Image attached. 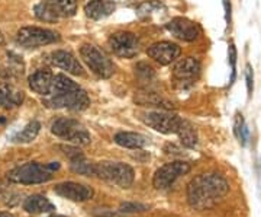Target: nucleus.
I'll return each mask as SVG.
<instances>
[{"label": "nucleus", "instance_id": "nucleus-1", "mask_svg": "<svg viewBox=\"0 0 261 217\" xmlns=\"http://www.w3.org/2000/svg\"><path fill=\"white\" fill-rule=\"evenodd\" d=\"M229 193V184L222 175L209 172L193 178L187 187V201L192 209L203 212L215 207Z\"/></svg>", "mask_w": 261, "mask_h": 217}, {"label": "nucleus", "instance_id": "nucleus-2", "mask_svg": "<svg viewBox=\"0 0 261 217\" xmlns=\"http://www.w3.org/2000/svg\"><path fill=\"white\" fill-rule=\"evenodd\" d=\"M60 169V163L51 162V163H38V162H28L20 166L13 168L9 174L7 179L15 184L22 185H35V184H44L51 181L56 171Z\"/></svg>", "mask_w": 261, "mask_h": 217}, {"label": "nucleus", "instance_id": "nucleus-3", "mask_svg": "<svg viewBox=\"0 0 261 217\" xmlns=\"http://www.w3.org/2000/svg\"><path fill=\"white\" fill-rule=\"evenodd\" d=\"M94 175L124 190L133 184L135 172L130 165L122 162H99L94 163Z\"/></svg>", "mask_w": 261, "mask_h": 217}, {"label": "nucleus", "instance_id": "nucleus-4", "mask_svg": "<svg viewBox=\"0 0 261 217\" xmlns=\"http://www.w3.org/2000/svg\"><path fill=\"white\" fill-rule=\"evenodd\" d=\"M53 134L57 137L64 138L75 146H86L90 143V134L89 131L73 118H58L53 122L51 127Z\"/></svg>", "mask_w": 261, "mask_h": 217}, {"label": "nucleus", "instance_id": "nucleus-5", "mask_svg": "<svg viewBox=\"0 0 261 217\" xmlns=\"http://www.w3.org/2000/svg\"><path fill=\"white\" fill-rule=\"evenodd\" d=\"M80 56L96 76L102 79H109L113 75L115 67L112 61L92 44H84L80 50Z\"/></svg>", "mask_w": 261, "mask_h": 217}, {"label": "nucleus", "instance_id": "nucleus-6", "mask_svg": "<svg viewBox=\"0 0 261 217\" xmlns=\"http://www.w3.org/2000/svg\"><path fill=\"white\" fill-rule=\"evenodd\" d=\"M60 40V35L45 28L39 26H23L16 34V42L23 48H38L42 45L53 44Z\"/></svg>", "mask_w": 261, "mask_h": 217}, {"label": "nucleus", "instance_id": "nucleus-7", "mask_svg": "<svg viewBox=\"0 0 261 217\" xmlns=\"http://www.w3.org/2000/svg\"><path fill=\"white\" fill-rule=\"evenodd\" d=\"M44 105L54 109H71V111H84L90 107V98L83 89H75L71 92L50 97L44 101Z\"/></svg>", "mask_w": 261, "mask_h": 217}, {"label": "nucleus", "instance_id": "nucleus-8", "mask_svg": "<svg viewBox=\"0 0 261 217\" xmlns=\"http://www.w3.org/2000/svg\"><path fill=\"white\" fill-rule=\"evenodd\" d=\"M190 169H192L190 163L183 162V160H176V162H171V163H166L164 166H161L160 169L155 171L154 178H152V185L157 190H167L174 184V181L177 178L189 174Z\"/></svg>", "mask_w": 261, "mask_h": 217}, {"label": "nucleus", "instance_id": "nucleus-9", "mask_svg": "<svg viewBox=\"0 0 261 217\" xmlns=\"http://www.w3.org/2000/svg\"><path fill=\"white\" fill-rule=\"evenodd\" d=\"M182 119L179 115L167 111H152L142 115V121L152 130L161 134H176Z\"/></svg>", "mask_w": 261, "mask_h": 217}, {"label": "nucleus", "instance_id": "nucleus-10", "mask_svg": "<svg viewBox=\"0 0 261 217\" xmlns=\"http://www.w3.org/2000/svg\"><path fill=\"white\" fill-rule=\"evenodd\" d=\"M109 45L112 51L124 59H132L139 51V40L132 32H116L109 38Z\"/></svg>", "mask_w": 261, "mask_h": 217}, {"label": "nucleus", "instance_id": "nucleus-11", "mask_svg": "<svg viewBox=\"0 0 261 217\" xmlns=\"http://www.w3.org/2000/svg\"><path fill=\"white\" fill-rule=\"evenodd\" d=\"M54 193L60 197L74 201V203H84L89 201L90 198L93 197L94 191L92 187L78 184V182H61L54 187Z\"/></svg>", "mask_w": 261, "mask_h": 217}, {"label": "nucleus", "instance_id": "nucleus-12", "mask_svg": "<svg viewBox=\"0 0 261 217\" xmlns=\"http://www.w3.org/2000/svg\"><path fill=\"white\" fill-rule=\"evenodd\" d=\"M166 28L174 38L182 41H195L200 35V28L197 23L186 18H174L168 22Z\"/></svg>", "mask_w": 261, "mask_h": 217}, {"label": "nucleus", "instance_id": "nucleus-13", "mask_svg": "<svg viewBox=\"0 0 261 217\" xmlns=\"http://www.w3.org/2000/svg\"><path fill=\"white\" fill-rule=\"evenodd\" d=\"M200 73V63L195 57H186L180 60L173 70V78L177 82V85L185 86L186 83L192 85L195 80L197 79Z\"/></svg>", "mask_w": 261, "mask_h": 217}, {"label": "nucleus", "instance_id": "nucleus-14", "mask_svg": "<svg viewBox=\"0 0 261 217\" xmlns=\"http://www.w3.org/2000/svg\"><path fill=\"white\" fill-rule=\"evenodd\" d=\"M148 56L151 59H154L157 63L167 66L170 63H173L176 59H179L182 50L177 44L174 42H168V41H161V42H155L148 48Z\"/></svg>", "mask_w": 261, "mask_h": 217}, {"label": "nucleus", "instance_id": "nucleus-15", "mask_svg": "<svg viewBox=\"0 0 261 217\" xmlns=\"http://www.w3.org/2000/svg\"><path fill=\"white\" fill-rule=\"evenodd\" d=\"M53 79H54V75L50 70L39 69L29 76L28 82H29V88L34 92H37L38 95L50 97L51 88H53Z\"/></svg>", "mask_w": 261, "mask_h": 217}, {"label": "nucleus", "instance_id": "nucleus-16", "mask_svg": "<svg viewBox=\"0 0 261 217\" xmlns=\"http://www.w3.org/2000/svg\"><path fill=\"white\" fill-rule=\"evenodd\" d=\"M51 63L54 66H57V67L65 70L67 73H71V75H75V76H81L84 73L81 64L78 63V60L75 59L70 51L58 50L56 53H53L51 54Z\"/></svg>", "mask_w": 261, "mask_h": 217}, {"label": "nucleus", "instance_id": "nucleus-17", "mask_svg": "<svg viewBox=\"0 0 261 217\" xmlns=\"http://www.w3.org/2000/svg\"><path fill=\"white\" fill-rule=\"evenodd\" d=\"M115 7L113 0H89L84 6V13L90 19L99 20L109 16Z\"/></svg>", "mask_w": 261, "mask_h": 217}, {"label": "nucleus", "instance_id": "nucleus-18", "mask_svg": "<svg viewBox=\"0 0 261 217\" xmlns=\"http://www.w3.org/2000/svg\"><path fill=\"white\" fill-rule=\"evenodd\" d=\"M23 210L29 215H42V213H51L56 210V206L44 196L34 194L29 196L23 201Z\"/></svg>", "mask_w": 261, "mask_h": 217}, {"label": "nucleus", "instance_id": "nucleus-19", "mask_svg": "<svg viewBox=\"0 0 261 217\" xmlns=\"http://www.w3.org/2000/svg\"><path fill=\"white\" fill-rule=\"evenodd\" d=\"M23 92L22 91H16L15 88L4 85L0 86V107L6 108V109H12L19 107L23 102Z\"/></svg>", "mask_w": 261, "mask_h": 217}, {"label": "nucleus", "instance_id": "nucleus-20", "mask_svg": "<svg viewBox=\"0 0 261 217\" xmlns=\"http://www.w3.org/2000/svg\"><path fill=\"white\" fill-rule=\"evenodd\" d=\"M115 143L121 147L127 149H142L147 144V137L139 133H130V131H121L115 136Z\"/></svg>", "mask_w": 261, "mask_h": 217}, {"label": "nucleus", "instance_id": "nucleus-21", "mask_svg": "<svg viewBox=\"0 0 261 217\" xmlns=\"http://www.w3.org/2000/svg\"><path fill=\"white\" fill-rule=\"evenodd\" d=\"M58 18L74 16L77 12V0H44Z\"/></svg>", "mask_w": 261, "mask_h": 217}, {"label": "nucleus", "instance_id": "nucleus-22", "mask_svg": "<svg viewBox=\"0 0 261 217\" xmlns=\"http://www.w3.org/2000/svg\"><path fill=\"white\" fill-rule=\"evenodd\" d=\"M176 134L179 136L182 144H183L185 147L193 149L195 146H197V141H199L197 133H196V130L193 128V125H192L189 121H186V119H182L180 127H179V130H177Z\"/></svg>", "mask_w": 261, "mask_h": 217}, {"label": "nucleus", "instance_id": "nucleus-23", "mask_svg": "<svg viewBox=\"0 0 261 217\" xmlns=\"http://www.w3.org/2000/svg\"><path fill=\"white\" fill-rule=\"evenodd\" d=\"M78 89V85L73 82L71 79H68L65 75H57L53 79V88H51V94L50 97H56V95H63L67 92H71Z\"/></svg>", "mask_w": 261, "mask_h": 217}, {"label": "nucleus", "instance_id": "nucleus-24", "mask_svg": "<svg viewBox=\"0 0 261 217\" xmlns=\"http://www.w3.org/2000/svg\"><path fill=\"white\" fill-rule=\"evenodd\" d=\"M39 130H41V124L34 119L22 131H19L16 136H13L12 141L13 143H31V141H34L38 137Z\"/></svg>", "mask_w": 261, "mask_h": 217}, {"label": "nucleus", "instance_id": "nucleus-25", "mask_svg": "<svg viewBox=\"0 0 261 217\" xmlns=\"http://www.w3.org/2000/svg\"><path fill=\"white\" fill-rule=\"evenodd\" d=\"M135 102L136 104H139V105H142V107H155V108H163L164 111H167V109H171L173 108V105L167 102L166 99L160 98V97H157V95H154V94H141V95H138V97H135Z\"/></svg>", "mask_w": 261, "mask_h": 217}, {"label": "nucleus", "instance_id": "nucleus-26", "mask_svg": "<svg viewBox=\"0 0 261 217\" xmlns=\"http://www.w3.org/2000/svg\"><path fill=\"white\" fill-rule=\"evenodd\" d=\"M35 12V16H37L39 20H44V22H56L58 19V16L56 15V12L42 0L41 3H38L34 9Z\"/></svg>", "mask_w": 261, "mask_h": 217}, {"label": "nucleus", "instance_id": "nucleus-27", "mask_svg": "<svg viewBox=\"0 0 261 217\" xmlns=\"http://www.w3.org/2000/svg\"><path fill=\"white\" fill-rule=\"evenodd\" d=\"M71 171L80 175L90 177V175H94V163L87 162L84 158L75 159V160H71Z\"/></svg>", "mask_w": 261, "mask_h": 217}, {"label": "nucleus", "instance_id": "nucleus-28", "mask_svg": "<svg viewBox=\"0 0 261 217\" xmlns=\"http://www.w3.org/2000/svg\"><path fill=\"white\" fill-rule=\"evenodd\" d=\"M147 210H148V206L141 203H122L119 206L121 215H136V213H144Z\"/></svg>", "mask_w": 261, "mask_h": 217}, {"label": "nucleus", "instance_id": "nucleus-29", "mask_svg": "<svg viewBox=\"0 0 261 217\" xmlns=\"http://www.w3.org/2000/svg\"><path fill=\"white\" fill-rule=\"evenodd\" d=\"M235 136L240 138V141H241V144L245 146L247 144V141H248V127L245 125V122H244L243 115H240V114H237V118H235Z\"/></svg>", "mask_w": 261, "mask_h": 217}, {"label": "nucleus", "instance_id": "nucleus-30", "mask_svg": "<svg viewBox=\"0 0 261 217\" xmlns=\"http://www.w3.org/2000/svg\"><path fill=\"white\" fill-rule=\"evenodd\" d=\"M160 7H163V4H161L160 1H157V0H149L147 3L141 4V7L138 9V13H139V15H147V13H151L152 10L160 9Z\"/></svg>", "mask_w": 261, "mask_h": 217}, {"label": "nucleus", "instance_id": "nucleus-31", "mask_svg": "<svg viewBox=\"0 0 261 217\" xmlns=\"http://www.w3.org/2000/svg\"><path fill=\"white\" fill-rule=\"evenodd\" d=\"M228 60H229L231 69H232V79L231 80H234L235 79V64H237V48L234 44H231L228 48Z\"/></svg>", "mask_w": 261, "mask_h": 217}, {"label": "nucleus", "instance_id": "nucleus-32", "mask_svg": "<svg viewBox=\"0 0 261 217\" xmlns=\"http://www.w3.org/2000/svg\"><path fill=\"white\" fill-rule=\"evenodd\" d=\"M245 80H247L248 97H251V94H253V86H254V75H253V69H251L250 64H247V67H245Z\"/></svg>", "mask_w": 261, "mask_h": 217}, {"label": "nucleus", "instance_id": "nucleus-33", "mask_svg": "<svg viewBox=\"0 0 261 217\" xmlns=\"http://www.w3.org/2000/svg\"><path fill=\"white\" fill-rule=\"evenodd\" d=\"M139 64H141V67H142L144 70H141V69L136 66V69H135V70H136V73H138V75H144V78H145V79H147L148 76H152V75H154V72H152V67H151V66L145 64V63H139Z\"/></svg>", "mask_w": 261, "mask_h": 217}, {"label": "nucleus", "instance_id": "nucleus-34", "mask_svg": "<svg viewBox=\"0 0 261 217\" xmlns=\"http://www.w3.org/2000/svg\"><path fill=\"white\" fill-rule=\"evenodd\" d=\"M224 7H225V19H226L228 26H229V23H231V1H229V0H224Z\"/></svg>", "mask_w": 261, "mask_h": 217}, {"label": "nucleus", "instance_id": "nucleus-35", "mask_svg": "<svg viewBox=\"0 0 261 217\" xmlns=\"http://www.w3.org/2000/svg\"><path fill=\"white\" fill-rule=\"evenodd\" d=\"M0 217H16L13 213H9V212H0Z\"/></svg>", "mask_w": 261, "mask_h": 217}, {"label": "nucleus", "instance_id": "nucleus-36", "mask_svg": "<svg viewBox=\"0 0 261 217\" xmlns=\"http://www.w3.org/2000/svg\"><path fill=\"white\" fill-rule=\"evenodd\" d=\"M3 41H4V38H3V35H1V32H0V45L3 44Z\"/></svg>", "mask_w": 261, "mask_h": 217}, {"label": "nucleus", "instance_id": "nucleus-37", "mask_svg": "<svg viewBox=\"0 0 261 217\" xmlns=\"http://www.w3.org/2000/svg\"><path fill=\"white\" fill-rule=\"evenodd\" d=\"M48 217H65V216H60V215H51V216Z\"/></svg>", "mask_w": 261, "mask_h": 217}]
</instances>
